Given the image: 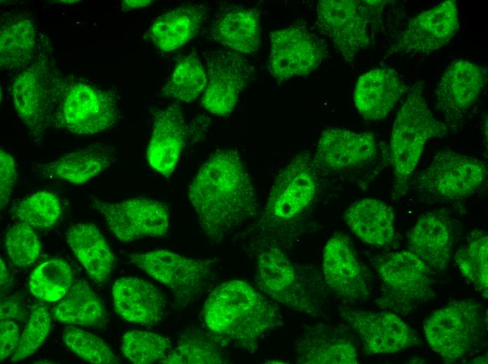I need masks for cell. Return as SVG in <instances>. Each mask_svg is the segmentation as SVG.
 Here are the masks:
<instances>
[{
  "label": "cell",
  "instance_id": "7a4b0ae2",
  "mask_svg": "<svg viewBox=\"0 0 488 364\" xmlns=\"http://www.w3.org/2000/svg\"><path fill=\"white\" fill-rule=\"evenodd\" d=\"M210 335L222 346L252 354L260 341L283 325L277 304L248 283L230 280L216 286L201 312Z\"/></svg>",
  "mask_w": 488,
  "mask_h": 364
},
{
  "label": "cell",
  "instance_id": "ba28073f",
  "mask_svg": "<svg viewBox=\"0 0 488 364\" xmlns=\"http://www.w3.org/2000/svg\"><path fill=\"white\" fill-rule=\"evenodd\" d=\"M385 1L323 0L316 6L317 28L336 51L352 64L370 43L369 27L380 18Z\"/></svg>",
  "mask_w": 488,
  "mask_h": 364
},
{
  "label": "cell",
  "instance_id": "ac0fdd59",
  "mask_svg": "<svg viewBox=\"0 0 488 364\" xmlns=\"http://www.w3.org/2000/svg\"><path fill=\"white\" fill-rule=\"evenodd\" d=\"M323 273L328 288L348 303L362 302L369 297L368 284L350 237L336 232L327 241L323 255Z\"/></svg>",
  "mask_w": 488,
  "mask_h": 364
},
{
  "label": "cell",
  "instance_id": "9c48e42d",
  "mask_svg": "<svg viewBox=\"0 0 488 364\" xmlns=\"http://www.w3.org/2000/svg\"><path fill=\"white\" fill-rule=\"evenodd\" d=\"M132 263L168 287L184 307L199 298L215 281V260L191 258L157 249L130 255Z\"/></svg>",
  "mask_w": 488,
  "mask_h": 364
},
{
  "label": "cell",
  "instance_id": "4fadbf2b",
  "mask_svg": "<svg viewBox=\"0 0 488 364\" xmlns=\"http://www.w3.org/2000/svg\"><path fill=\"white\" fill-rule=\"evenodd\" d=\"M268 70L278 84L305 76L318 68L327 50L324 40L304 25H290L269 34Z\"/></svg>",
  "mask_w": 488,
  "mask_h": 364
},
{
  "label": "cell",
  "instance_id": "f1b7e54d",
  "mask_svg": "<svg viewBox=\"0 0 488 364\" xmlns=\"http://www.w3.org/2000/svg\"><path fill=\"white\" fill-rule=\"evenodd\" d=\"M66 240L88 276L104 282L114 266V255L100 230L93 223H77L66 232Z\"/></svg>",
  "mask_w": 488,
  "mask_h": 364
},
{
  "label": "cell",
  "instance_id": "bcb514c9",
  "mask_svg": "<svg viewBox=\"0 0 488 364\" xmlns=\"http://www.w3.org/2000/svg\"><path fill=\"white\" fill-rule=\"evenodd\" d=\"M0 271H1V288L4 289L8 283V272L6 270L4 261L1 258L0 260Z\"/></svg>",
  "mask_w": 488,
  "mask_h": 364
},
{
  "label": "cell",
  "instance_id": "1f68e13d",
  "mask_svg": "<svg viewBox=\"0 0 488 364\" xmlns=\"http://www.w3.org/2000/svg\"><path fill=\"white\" fill-rule=\"evenodd\" d=\"M58 321L81 326H96L107 321L103 303L83 280H79L53 310Z\"/></svg>",
  "mask_w": 488,
  "mask_h": 364
},
{
  "label": "cell",
  "instance_id": "d590c367",
  "mask_svg": "<svg viewBox=\"0 0 488 364\" xmlns=\"http://www.w3.org/2000/svg\"><path fill=\"white\" fill-rule=\"evenodd\" d=\"M207 78L203 66L194 55L181 59L162 90V94L184 102L195 101L205 89Z\"/></svg>",
  "mask_w": 488,
  "mask_h": 364
},
{
  "label": "cell",
  "instance_id": "3957f363",
  "mask_svg": "<svg viewBox=\"0 0 488 364\" xmlns=\"http://www.w3.org/2000/svg\"><path fill=\"white\" fill-rule=\"evenodd\" d=\"M423 92L422 81L409 88L393 122L391 136L393 200L406 194L426 141L449 133L446 124L434 116Z\"/></svg>",
  "mask_w": 488,
  "mask_h": 364
},
{
  "label": "cell",
  "instance_id": "5b68a950",
  "mask_svg": "<svg viewBox=\"0 0 488 364\" xmlns=\"http://www.w3.org/2000/svg\"><path fill=\"white\" fill-rule=\"evenodd\" d=\"M50 51L48 38L41 36L34 57L21 69L11 85L15 108L34 137L40 136L51 124L61 79Z\"/></svg>",
  "mask_w": 488,
  "mask_h": 364
},
{
  "label": "cell",
  "instance_id": "4316f807",
  "mask_svg": "<svg viewBox=\"0 0 488 364\" xmlns=\"http://www.w3.org/2000/svg\"><path fill=\"white\" fill-rule=\"evenodd\" d=\"M344 219L351 232L370 245L386 246L395 237L394 211L380 200L365 198L353 202Z\"/></svg>",
  "mask_w": 488,
  "mask_h": 364
},
{
  "label": "cell",
  "instance_id": "836d02e7",
  "mask_svg": "<svg viewBox=\"0 0 488 364\" xmlns=\"http://www.w3.org/2000/svg\"><path fill=\"white\" fill-rule=\"evenodd\" d=\"M222 345L210 335L189 331L184 334L176 346L159 363L163 364H219L228 360Z\"/></svg>",
  "mask_w": 488,
  "mask_h": 364
},
{
  "label": "cell",
  "instance_id": "277c9868",
  "mask_svg": "<svg viewBox=\"0 0 488 364\" xmlns=\"http://www.w3.org/2000/svg\"><path fill=\"white\" fill-rule=\"evenodd\" d=\"M423 331L430 347L445 362L454 363L484 348L487 312L473 299L454 300L425 320Z\"/></svg>",
  "mask_w": 488,
  "mask_h": 364
},
{
  "label": "cell",
  "instance_id": "7dc6e473",
  "mask_svg": "<svg viewBox=\"0 0 488 364\" xmlns=\"http://www.w3.org/2000/svg\"><path fill=\"white\" fill-rule=\"evenodd\" d=\"M482 133H483V137L486 139V141L487 139V116H486V118L484 120V122L482 125Z\"/></svg>",
  "mask_w": 488,
  "mask_h": 364
},
{
  "label": "cell",
  "instance_id": "ee69618b",
  "mask_svg": "<svg viewBox=\"0 0 488 364\" xmlns=\"http://www.w3.org/2000/svg\"><path fill=\"white\" fill-rule=\"evenodd\" d=\"M22 317V310L19 303L13 298L1 301V320H18Z\"/></svg>",
  "mask_w": 488,
  "mask_h": 364
},
{
  "label": "cell",
  "instance_id": "e575fe53",
  "mask_svg": "<svg viewBox=\"0 0 488 364\" xmlns=\"http://www.w3.org/2000/svg\"><path fill=\"white\" fill-rule=\"evenodd\" d=\"M73 275L69 265L59 258H53L37 266L29 279L30 292L36 298L48 302L62 299L72 286Z\"/></svg>",
  "mask_w": 488,
  "mask_h": 364
},
{
  "label": "cell",
  "instance_id": "ab89813d",
  "mask_svg": "<svg viewBox=\"0 0 488 364\" xmlns=\"http://www.w3.org/2000/svg\"><path fill=\"white\" fill-rule=\"evenodd\" d=\"M4 246L13 264L18 267H26L34 262L41 248L33 228L23 223L8 229L4 237Z\"/></svg>",
  "mask_w": 488,
  "mask_h": 364
},
{
  "label": "cell",
  "instance_id": "cb8c5ba5",
  "mask_svg": "<svg viewBox=\"0 0 488 364\" xmlns=\"http://www.w3.org/2000/svg\"><path fill=\"white\" fill-rule=\"evenodd\" d=\"M114 310L124 320L151 326L163 316L165 299L149 282L136 277H122L112 287Z\"/></svg>",
  "mask_w": 488,
  "mask_h": 364
},
{
  "label": "cell",
  "instance_id": "7402d4cb",
  "mask_svg": "<svg viewBox=\"0 0 488 364\" xmlns=\"http://www.w3.org/2000/svg\"><path fill=\"white\" fill-rule=\"evenodd\" d=\"M154 117L147 158L153 169L168 178L173 172L187 141L189 126L177 105L156 111Z\"/></svg>",
  "mask_w": 488,
  "mask_h": 364
},
{
  "label": "cell",
  "instance_id": "4dcf8cb0",
  "mask_svg": "<svg viewBox=\"0 0 488 364\" xmlns=\"http://www.w3.org/2000/svg\"><path fill=\"white\" fill-rule=\"evenodd\" d=\"M208 13L205 4H182L159 16L151 25L149 36L159 49L175 50L196 35Z\"/></svg>",
  "mask_w": 488,
  "mask_h": 364
},
{
  "label": "cell",
  "instance_id": "52a82bcc",
  "mask_svg": "<svg viewBox=\"0 0 488 364\" xmlns=\"http://www.w3.org/2000/svg\"><path fill=\"white\" fill-rule=\"evenodd\" d=\"M118 118L114 94L85 81L62 78L51 124L76 134H93L111 127Z\"/></svg>",
  "mask_w": 488,
  "mask_h": 364
},
{
  "label": "cell",
  "instance_id": "8d00e7d4",
  "mask_svg": "<svg viewBox=\"0 0 488 364\" xmlns=\"http://www.w3.org/2000/svg\"><path fill=\"white\" fill-rule=\"evenodd\" d=\"M62 214L57 197L53 192L39 191L18 202L11 209L13 217L32 228L54 226Z\"/></svg>",
  "mask_w": 488,
  "mask_h": 364
},
{
  "label": "cell",
  "instance_id": "b9f144b4",
  "mask_svg": "<svg viewBox=\"0 0 488 364\" xmlns=\"http://www.w3.org/2000/svg\"><path fill=\"white\" fill-rule=\"evenodd\" d=\"M0 201L1 209L8 204L17 178L15 161L6 151H0Z\"/></svg>",
  "mask_w": 488,
  "mask_h": 364
},
{
  "label": "cell",
  "instance_id": "e0dca14e",
  "mask_svg": "<svg viewBox=\"0 0 488 364\" xmlns=\"http://www.w3.org/2000/svg\"><path fill=\"white\" fill-rule=\"evenodd\" d=\"M339 313L367 354H395L418 343L411 327L394 313L350 307H341Z\"/></svg>",
  "mask_w": 488,
  "mask_h": 364
},
{
  "label": "cell",
  "instance_id": "6da1fadb",
  "mask_svg": "<svg viewBox=\"0 0 488 364\" xmlns=\"http://www.w3.org/2000/svg\"><path fill=\"white\" fill-rule=\"evenodd\" d=\"M189 197L203 234L213 244L255 217L259 209L245 164L232 149L217 150L202 165Z\"/></svg>",
  "mask_w": 488,
  "mask_h": 364
},
{
  "label": "cell",
  "instance_id": "9a60e30c",
  "mask_svg": "<svg viewBox=\"0 0 488 364\" xmlns=\"http://www.w3.org/2000/svg\"><path fill=\"white\" fill-rule=\"evenodd\" d=\"M205 60L208 83L202 105L211 113L228 115L250 81L254 67L245 55L231 50L212 51Z\"/></svg>",
  "mask_w": 488,
  "mask_h": 364
},
{
  "label": "cell",
  "instance_id": "8fae6325",
  "mask_svg": "<svg viewBox=\"0 0 488 364\" xmlns=\"http://www.w3.org/2000/svg\"><path fill=\"white\" fill-rule=\"evenodd\" d=\"M487 176L485 162L449 149L438 152L414 179V187L435 200L454 201L473 195Z\"/></svg>",
  "mask_w": 488,
  "mask_h": 364
},
{
  "label": "cell",
  "instance_id": "d6a6232c",
  "mask_svg": "<svg viewBox=\"0 0 488 364\" xmlns=\"http://www.w3.org/2000/svg\"><path fill=\"white\" fill-rule=\"evenodd\" d=\"M454 260L461 275L484 298H488V236L482 230L470 233L459 248Z\"/></svg>",
  "mask_w": 488,
  "mask_h": 364
},
{
  "label": "cell",
  "instance_id": "7c38bea8",
  "mask_svg": "<svg viewBox=\"0 0 488 364\" xmlns=\"http://www.w3.org/2000/svg\"><path fill=\"white\" fill-rule=\"evenodd\" d=\"M255 284L266 296L290 309L312 316L321 315L295 266L276 244H262L258 250Z\"/></svg>",
  "mask_w": 488,
  "mask_h": 364
},
{
  "label": "cell",
  "instance_id": "60d3db41",
  "mask_svg": "<svg viewBox=\"0 0 488 364\" xmlns=\"http://www.w3.org/2000/svg\"><path fill=\"white\" fill-rule=\"evenodd\" d=\"M50 326L51 316L48 308L41 303L34 304L11 361L16 363L33 354L46 340Z\"/></svg>",
  "mask_w": 488,
  "mask_h": 364
},
{
  "label": "cell",
  "instance_id": "44dd1931",
  "mask_svg": "<svg viewBox=\"0 0 488 364\" xmlns=\"http://www.w3.org/2000/svg\"><path fill=\"white\" fill-rule=\"evenodd\" d=\"M294 346L298 363H358L353 340L335 327L320 323L308 326L296 340Z\"/></svg>",
  "mask_w": 488,
  "mask_h": 364
},
{
  "label": "cell",
  "instance_id": "d6986e66",
  "mask_svg": "<svg viewBox=\"0 0 488 364\" xmlns=\"http://www.w3.org/2000/svg\"><path fill=\"white\" fill-rule=\"evenodd\" d=\"M487 81V69L466 60L452 64L440 78L435 102L451 122L461 119L476 102Z\"/></svg>",
  "mask_w": 488,
  "mask_h": 364
},
{
  "label": "cell",
  "instance_id": "8992f818",
  "mask_svg": "<svg viewBox=\"0 0 488 364\" xmlns=\"http://www.w3.org/2000/svg\"><path fill=\"white\" fill-rule=\"evenodd\" d=\"M318 169L313 155H294L278 174L257 225L262 234L281 231L303 215L313 202L318 188Z\"/></svg>",
  "mask_w": 488,
  "mask_h": 364
},
{
  "label": "cell",
  "instance_id": "f35d334b",
  "mask_svg": "<svg viewBox=\"0 0 488 364\" xmlns=\"http://www.w3.org/2000/svg\"><path fill=\"white\" fill-rule=\"evenodd\" d=\"M65 345L82 360L95 364L118 363L111 347L100 337L83 330L69 327L63 335Z\"/></svg>",
  "mask_w": 488,
  "mask_h": 364
},
{
  "label": "cell",
  "instance_id": "83f0119b",
  "mask_svg": "<svg viewBox=\"0 0 488 364\" xmlns=\"http://www.w3.org/2000/svg\"><path fill=\"white\" fill-rule=\"evenodd\" d=\"M114 160L113 148L102 144H95L39 166L38 170L44 178L78 185L90 181L106 170Z\"/></svg>",
  "mask_w": 488,
  "mask_h": 364
},
{
  "label": "cell",
  "instance_id": "5bb4252c",
  "mask_svg": "<svg viewBox=\"0 0 488 364\" xmlns=\"http://www.w3.org/2000/svg\"><path fill=\"white\" fill-rule=\"evenodd\" d=\"M90 204L122 242L147 237H163L168 232L169 210L161 201L137 197L107 202L94 198Z\"/></svg>",
  "mask_w": 488,
  "mask_h": 364
},
{
  "label": "cell",
  "instance_id": "74e56055",
  "mask_svg": "<svg viewBox=\"0 0 488 364\" xmlns=\"http://www.w3.org/2000/svg\"><path fill=\"white\" fill-rule=\"evenodd\" d=\"M170 340L146 330H130L123 337L122 352L131 363L151 364L161 360L171 351Z\"/></svg>",
  "mask_w": 488,
  "mask_h": 364
},
{
  "label": "cell",
  "instance_id": "d4e9b609",
  "mask_svg": "<svg viewBox=\"0 0 488 364\" xmlns=\"http://www.w3.org/2000/svg\"><path fill=\"white\" fill-rule=\"evenodd\" d=\"M260 32L259 10L240 6L224 8L210 29V34L217 43L244 55H252L258 50Z\"/></svg>",
  "mask_w": 488,
  "mask_h": 364
},
{
  "label": "cell",
  "instance_id": "7bdbcfd3",
  "mask_svg": "<svg viewBox=\"0 0 488 364\" xmlns=\"http://www.w3.org/2000/svg\"><path fill=\"white\" fill-rule=\"evenodd\" d=\"M0 329V358L2 361L16 350L20 337L18 326L13 320H1Z\"/></svg>",
  "mask_w": 488,
  "mask_h": 364
},
{
  "label": "cell",
  "instance_id": "2e32d148",
  "mask_svg": "<svg viewBox=\"0 0 488 364\" xmlns=\"http://www.w3.org/2000/svg\"><path fill=\"white\" fill-rule=\"evenodd\" d=\"M459 27L456 1H443L412 18L397 36L389 54L428 55L445 46Z\"/></svg>",
  "mask_w": 488,
  "mask_h": 364
},
{
  "label": "cell",
  "instance_id": "484cf974",
  "mask_svg": "<svg viewBox=\"0 0 488 364\" xmlns=\"http://www.w3.org/2000/svg\"><path fill=\"white\" fill-rule=\"evenodd\" d=\"M409 250L431 269L445 270L450 262L451 229L447 218L430 212L419 216L408 239Z\"/></svg>",
  "mask_w": 488,
  "mask_h": 364
},
{
  "label": "cell",
  "instance_id": "f6af8a7d",
  "mask_svg": "<svg viewBox=\"0 0 488 364\" xmlns=\"http://www.w3.org/2000/svg\"><path fill=\"white\" fill-rule=\"evenodd\" d=\"M152 1L149 0H135V1H131V0H126V1H122V7L123 9L126 10H131L133 8H141L151 4Z\"/></svg>",
  "mask_w": 488,
  "mask_h": 364
},
{
  "label": "cell",
  "instance_id": "f546056e",
  "mask_svg": "<svg viewBox=\"0 0 488 364\" xmlns=\"http://www.w3.org/2000/svg\"><path fill=\"white\" fill-rule=\"evenodd\" d=\"M38 48L34 22L22 13H6L0 26V66L4 70L22 69L34 57Z\"/></svg>",
  "mask_w": 488,
  "mask_h": 364
},
{
  "label": "cell",
  "instance_id": "ffe728a7",
  "mask_svg": "<svg viewBox=\"0 0 488 364\" xmlns=\"http://www.w3.org/2000/svg\"><path fill=\"white\" fill-rule=\"evenodd\" d=\"M377 147L372 133L328 128L320 136L313 159L319 171L337 172L370 162Z\"/></svg>",
  "mask_w": 488,
  "mask_h": 364
},
{
  "label": "cell",
  "instance_id": "30bf717a",
  "mask_svg": "<svg viewBox=\"0 0 488 364\" xmlns=\"http://www.w3.org/2000/svg\"><path fill=\"white\" fill-rule=\"evenodd\" d=\"M375 267L382 283L378 303L382 308L407 313L434 294L431 269L409 250L382 256Z\"/></svg>",
  "mask_w": 488,
  "mask_h": 364
},
{
  "label": "cell",
  "instance_id": "603a6c76",
  "mask_svg": "<svg viewBox=\"0 0 488 364\" xmlns=\"http://www.w3.org/2000/svg\"><path fill=\"white\" fill-rule=\"evenodd\" d=\"M408 90L395 69H371L357 80L353 94L355 106L365 120H381Z\"/></svg>",
  "mask_w": 488,
  "mask_h": 364
}]
</instances>
